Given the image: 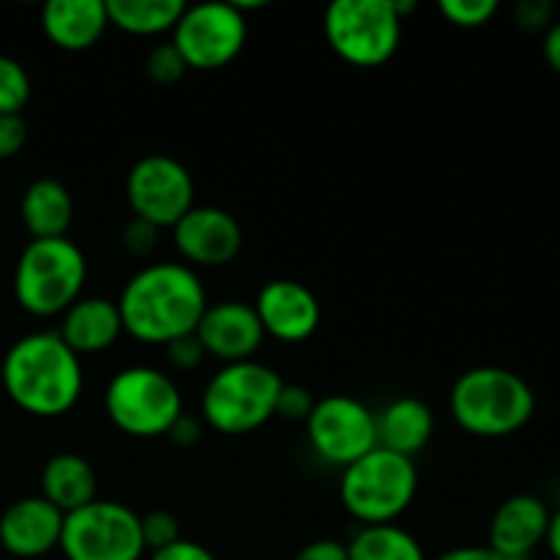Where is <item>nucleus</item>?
Instances as JSON below:
<instances>
[{
	"label": "nucleus",
	"instance_id": "obj_25",
	"mask_svg": "<svg viewBox=\"0 0 560 560\" xmlns=\"http://www.w3.org/2000/svg\"><path fill=\"white\" fill-rule=\"evenodd\" d=\"M31 98V77L20 60L0 55V115H22Z\"/></svg>",
	"mask_w": 560,
	"mask_h": 560
},
{
	"label": "nucleus",
	"instance_id": "obj_34",
	"mask_svg": "<svg viewBox=\"0 0 560 560\" xmlns=\"http://www.w3.org/2000/svg\"><path fill=\"white\" fill-rule=\"evenodd\" d=\"M293 560H350L348 545L339 539H315L306 547H301Z\"/></svg>",
	"mask_w": 560,
	"mask_h": 560
},
{
	"label": "nucleus",
	"instance_id": "obj_14",
	"mask_svg": "<svg viewBox=\"0 0 560 560\" xmlns=\"http://www.w3.org/2000/svg\"><path fill=\"white\" fill-rule=\"evenodd\" d=\"M195 337L206 355H213L222 364H241L255 359L266 334L257 320L255 306L246 301H219L206 306Z\"/></svg>",
	"mask_w": 560,
	"mask_h": 560
},
{
	"label": "nucleus",
	"instance_id": "obj_24",
	"mask_svg": "<svg viewBox=\"0 0 560 560\" xmlns=\"http://www.w3.org/2000/svg\"><path fill=\"white\" fill-rule=\"evenodd\" d=\"M350 560H427L424 547L399 525H366L348 541Z\"/></svg>",
	"mask_w": 560,
	"mask_h": 560
},
{
	"label": "nucleus",
	"instance_id": "obj_29",
	"mask_svg": "<svg viewBox=\"0 0 560 560\" xmlns=\"http://www.w3.org/2000/svg\"><path fill=\"white\" fill-rule=\"evenodd\" d=\"M317 399H312V394L304 386H293V383H284L282 392L277 399V416L284 421H306L310 419L312 408H315Z\"/></svg>",
	"mask_w": 560,
	"mask_h": 560
},
{
	"label": "nucleus",
	"instance_id": "obj_18",
	"mask_svg": "<svg viewBox=\"0 0 560 560\" xmlns=\"http://www.w3.org/2000/svg\"><path fill=\"white\" fill-rule=\"evenodd\" d=\"M124 334L118 301L98 299V295H82L60 315L58 337L74 350L77 355H96L113 348Z\"/></svg>",
	"mask_w": 560,
	"mask_h": 560
},
{
	"label": "nucleus",
	"instance_id": "obj_9",
	"mask_svg": "<svg viewBox=\"0 0 560 560\" xmlns=\"http://www.w3.org/2000/svg\"><path fill=\"white\" fill-rule=\"evenodd\" d=\"M60 552L66 560H142L140 514L118 501H93L63 517Z\"/></svg>",
	"mask_w": 560,
	"mask_h": 560
},
{
	"label": "nucleus",
	"instance_id": "obj_36",
	"mask_svg": "<svg viewBox=\"0 0 560 560\" xmlns=\"http://www.w3.org/2000/svg\"><path fill=\"white\" fill-rule=\"evenodd\" d=\"M541 52H545L547 66H550L556 74H560V20L550 22V27L545 31V38H541Z\"/></svg>",
	"mask_w": 560,
	"mask_h": 560
},
{
	"label": "nucleus",
	"instance_id": "obj_33",
	"mask_svg": "<svg viewBox=\"0 0 560 560\" xmlns=\"http://www.w3.org/2000/svg\"><path fill=\"white\" fill-rule=\"evenodd\" d=\"M148 560H217V556H213L208 547L197 545V541L178 539L170 547H164V550L151 552V558Z\"/></svg>",
	"mask_w": 560,
	"mask_h": 560
},
{
	"label": "nucleus",
	"instance_id": "obj_4",
	"mask_svg": "<svg viewBox=\"0 0 560 560\" xmlns=\"http://www.w3.org/2000/svg\"><path fill=\"white\" fill-rule=\"evenodd\" d=\"M284 381L260 361L224 364L200 399V413L208 427L222 435H249L277 416V399Z\"/></svg>",
	"mask_w": 560,
	"mask_h": 560
},
{
	"label": "nucleus",
	"instance_id": "obj_19",
	"mask_svg": "<svg viewBox=\"0 0 560 560\" xmlns=\"http://www.w3.org/2000/svg\"><path fill=\"white\" fill-rule=\"evenodd\" d=\"M44 36L66 52H85L109 27L102 0H49L42 9Z\"/></svg>",
	"mask_w": 560,
	"mask_h": 560
},
{
	"label": "nucleus",
	"instance_id": "obj_30",
	"mask_svg": "<svg viewBox=\"0 0 560 560\" xmlns=\"http://www.w3.org/2000/svg\"><path fill=\"white\" fill-rule=\"evenodd\" d=\"M120 241H124V249L135 257H148L153 249H156L159 230L153 224L142 222V219L131 217V222L126 224L124 233H120Z\"/></svg>",
	"mask_w": 560,
	"mask_h": 560
},
{
	"label": "nucleus",
	"instance_id": "obj_13",
	"mask_svg": "<svg viewBox=\"0 0 560 560\" xmlns=\"http://www.w3.org/2000/svg\"><path fill=\"white\" fill-rule=\"evenodd\" d=\"M175 249L186 262L200 268L228 266L244 246V233L233 213L213 206H195L173 228Z\"/></svg>",
	"mask_w": 560,
	"mask_h": 560
},
{
	"label": "nucleus",
	"instance_id": "obj_26",
	"mask_svg": "<svg viewBox=\"0 0 560 560\" xmlns=\"http://www.w3.org/2000/svg\"><path fill=\"white\" fill-rule=\"evenodd\" d=\"M189 71L186 60L180 58V52L175 49L173 42H164L159 47H153L145 58V74L148 80L156 82V85H175L178 80H184V74Z\"/></svg>",
	"mask_w": 560,
	"mask_h": 560
},
{
	"label": "nucleus",
	"instance_id": "obj_15",
	"mask_svg": "<svg viewBox=\"0 0 560 560\" xmlns=\"http://www.w3.org/2000/svg\"><path fill=\"white\" fill-rule=\"evenodd\" d=\"M262 334L279 342H304L320 326V301L306 284L295 279H273L262 284L255 304Z\"/></svg>",
	"mask_w": 560,
	"mask_h": 560
},
{
	"label": "nucleus",
	"instance_id": "obj_1",
	"mask_svg": "<svg viewBox=\"0 0 560 560\" xmlns=\"http://www.w3.org/2000/svg\"><path fill=\"white\" fill-rule=\"evenodd\" d=\"M206 306V288L186 262H151L140 268L118 299L124 331L162 348L191 337Z\"/></svg>",
	"mask_w": 560,
	"mask_h": 560
},
{
	"label": "nucleus",
	"instance_id": "obj_6",
	"mask_svg": "<svg viewBox=\"0 0 560 560\" xmlns=\"http://www.w3.org/2000/svg\"><path fill=\"white\" fill-rule=\"evenodd\" d=\"M419 490L416 463L386 448H372L342 470L339 498L342 506L361 525H394L405 514Z\"/></svg>",
	"mask_w": 560,
	"mask_h": 560
},
{
	"label": "nucleus",
	"instance_id": "obj_38",
	"mask_svg": "<svg viewBox=\"0 0 560 560\" xmlns=\"http://www.w3.org/2000/svg\"><path fill=\"white\" fill-rule=\"evenodd\" d=\"M170 438H173L175 443H180V446H191V443H197V438H200V424L184 413L175 421L173 430H170Z\"/></svg>",
	"mask_w": 560,
	"mask_h": 560
},
{
	"label": "nucleus",
	"instance_id": "obj_35",
	"mask_svg": "<svg viewBox=\"0 0 560 560\" xmlns=\"http://www.w3.org/2000/svg\"><path fill=\"white\" fill-rule=\"evenodd\" d=\"M550 5L547 3H523L517 9V25L528 27V31H539V27H550Z\"/></svg>",
	"mask_w": 560,
	"mask_h": 560
},
{
	"label": "nucleus",
	"instance_id": "obj_32",
	"mask_svg": "<svg viewBox=\"0 0 560 560\" xmlns=\"http://www.w3.org/2000/svg\"><path fill=\"white\" fill-rule=\"evenodd\" d=\"M167 361L173 370L191 372L206 361V350H202V345L197 342V337L191 334V337L175 339V342L167 345Z\"/></svg>",
	"mask_w": 560,
	"mask_h": 560
},
{
	"label": "nucleus",
	"instance_id": "obj_17",
	"mask_svg": "<svg viewBox=\"0 0 560 560\" xmlns=\"http://www.w3.org/2000/svg\"><path fill=\"white\" fill-rule=\"evenodd\" d=\"M63 514L42 495L20 498L0 514V547L14 558H42L58 550Z\"/></svg>",
	"mask_w": 560,
	"mask_h": 560
},
{
	"label": "nucleus",
	"instance_id": "obj_16",
	"mask_svg": "<svg viewBox=\"0 0 560 560\" xmlns=\"http://www.w3.org/2000/svg\"><path fill=\"white\" fill-rule=\"evenodd\" d=\"M550 506L541 498L520 492L495 509L487 530V547L503 560H528L545 545Z\"/></svg>",
	"mask_w": 560,
	"mask_h": 560
},
{
	"label": "nucleus",
	"instance_id": "obj_23",
	"mask_svg": "<svg viewBox=\"0 0 560 560\" xmlns=\"http://www.w3.org/2000/svg\"><path fill=\"white\" fill-rule=\"evenodd\" d=\"M109 25L131 36H162L173 33L184 14L180 0H104Z\"/></svg>",
	"mask_w": 560,
	"mask_h": 560
},
{
	"label": "nucleus",
	"instance_id": "obj_20",
	"mask_svg": "<svg viewBox=\"0 0 560 560\" xmlns=\"http://www.w3.org/2000/svg\"><path fill=\"white\" fill-rule=\"evenodd\" d=\"M377 424V446L399 457L413 459L435 432V416L427 408V402L416 397H399L388 402L381 413H375Z\"/></svg>",
	"mask_w": 560,
	"mask_h": 560
},
{
	"label": "nucleus",
	"instance_id": "obj_12",
	"mask_svg": "<svg viewBox=\"0 0 560 560\" xmlns=\"http://www.w3.org/2000/svg\"><path fill=\"white\" fill-rule=\"evenodd\" d=\"M304 424L317 457L334 468L345 470L377 448L375 413L361 399L348 394L317 399Z\"/></svg>",
	"mask_w": 560,
	"mask_h": 560
},
{
	"label": "nucleus",
	"instance_id": "obj_22",
	"mask_svg": "<svg viewBox=\"0 0 560 560\" xmlns=\"http://www.w3.org/2000/svg\"><path fill=\"white\" fill-rule=\"evenodd\" d=\"M20 217L33 241L66 238L74 217V200L60 180L36 178L22 191Z\"/></svg>",
	"mask_w": 560,
	"mask_h": 560
},
{
	"label": "nucleus",
	"instance_id": "obj_2",
	"mask_svg": "<svg viewBox=\"0 0 560 560\" xmlns=\"http://www.w3.org/2000/svg\"><path fill=\"white\" fill-rule=\"evenodd\" d=\"M0 381L11 402L38 419L69 413L85 386L82 359L58 331H36L16 339L5 350Z\"/></svg>",
	"mask_w": 560,
	"mask_h": 560
},
{
	"label": "nucleus",
	"instance_id": "obj_21",
	"mask_svg": "<svg viewBox=\"0 0 560 560\" xmlns=\"http://www.w3.org/2000/svg\"><path fill=\"white\" fill-rule=\"evenodd\" d=\"M42 498L66 517L96 501V470L82 454H55L42 470Z\"/></svg>",
	"mask_w": 560,
	"mask_h": 560
},
{
	"label": "nucleus",
	"instance_id": "obj_8",
	"mask_svg": "<svg viewBox=\"0 0 560 560\" xmlns=\"http://www.w3.org/2000/svg\"><path fill=\"white\" fill-rule=\"evenodd\" d=\"M323 31L345 63L377 69L397 52L402 16L394 9V0H337L326 9Z\"/></svg>",
	"mask_w": 560,
	"mask_h": 560
},
{
	"label": "nucleus",
	"instance_id": "obj_7",
	"mask_svg": "<svg viewBox=\"0 0 560 560\" xmlns=\"http://www.w3.org/2000/svg\"><path fill=\"white\" fill-rule=\"evenodd\" d=\"M104 410L124 435L162 438L184 416V399L167 372L137 364L113 375L104 392Z\"/></svg>",
	"mask_w": 560,
	"mask_h": 560
},
{
	"label": "nucleus",
	"instance_id": "obj_10",
	"mask_svg": "<svg viewBox=\"0 0 560 560\" xmlns=\"http://www.w3.org/2000/svg\"><path fill=\"white\" fill-rule=\"evenodd\" d=\"M170 42L189 69H224L244 49L246 16L233 3L186 5Z\"/></svg>",
	"mask_w": 560,
	"mask_h": 560
},
{
	"label": "nucleus",
	"instance_id": "obj_3",
	"mask_svg": "<svg viewBox=\"0 0 560 560\" xmlns=\"http://www.w3.org/2000/svg\"><path fill=\"white\" fill-rule=\"evenodd\" d=\"M448 408L468 435L509 438L530 424L536 394L523 375L506 366H474L452 386Z\"/></svg>",
	"mask_w": 560,
	"mask_h": 560
},
{
	"label": "nucleus",
	"instance_id": "obj_28",
	"mask_svg": "<svg viewBox=\"0 0 560 560\" xmlns=\"http://www.w3.org/2000/svg\"><path fill=\"white\" fill-rule=\"evenodd\" d=\"M142 541H145V552H156L170 547L173 541L180 539V525L175 514L170 512H148L140 517Z\"/></svg>",
	"mask_w": 560,
	"mask_h": 560
},
{
	"label": "nucleus",
	"instance_id": "obj_37",
	"mask_svg": "<svg viewBox=\"0 0 560 560\" xmlns=\"http://www.w3.org/2000/svg\"><path fill=\"white\" fill-rule=\"evenodd\" d=\"M438 560H503L498 552H492L487 545H468V547H454V550L443 552Z\"/></svg>",
	"mask_w": 560,
	"mask_h": 560
},
{
	"label": "nucleus",
	"instance_id": "obj_39",
	"mask_svg": "<svg viewBox=\"0 0 560 560\" xmlns=\"http://www.w3.org/2000/svg\"><path fill=\"white\" fill-rule=\"evenodd\" d=\"M545 547L552 558L560 560V506L556 512H550V525H547Z\"/></svg>",
	"mask_w": 560,
	"mask_h": 560
},
{
	"label": "nucleus",
	"instance_id": "obj_11",
	"mask_svg": "<svg viewBox=\"0 0 560 560\" xmlns=\"http://www.w3.org/2000/svg\"><path fill=\"white\" fill-rule=\"evenodd\" d=\"M126 200L135 219L173 230L195 208V180L178 159L151 153L126 175Z\"/></svg>",
	"mask_w": 560,
	"mask_h": 560
},
{
	"label": "nucleus",
	"instance_id": "obj_31",
	"mask_svg": "<svg viewBox=\"0 0 560 560\" xmlns=\"http://www.w3.org/2000/svg\"><path fill=\"white\" fill-rule=\"evenodd\" d=\"M27 142V124L22 115H0V162L14 159Z\"/></svg>",
	"mask_w": 560,
	"mask_h": 560
},
{
	"label": "nucleus",
	"instance_id": "obj_27",
	"mask_svg": "<svg viewBox=\"0 0 560 560\" xmlns=\"http://www.w3.org/2000/svg\"><path fill=\"white\" fill-rule=\"evenodd\" d=\"M438 9L454 27L474 31V27H485L498 14V0H443Z\"/></svg>",
	"mask_w": 560,
	"mask_h": 560
},
{
	"label": "nucleus",
	"instance_id": "obj_5",
	"mask_svg": "<svg viewBox=\"0 0 560 560\" xmlns=\"http://www.w3.org/2000/svg\"><path fill=\"white\" fill-rule=\"evenodd\" d=\"M88 260L69 238L31 241L14 268L16 304L33 317H58L82 299Z\"/></svg>",
	"mask_w": 560,
	"mask_h": 560
}]
</instances>
